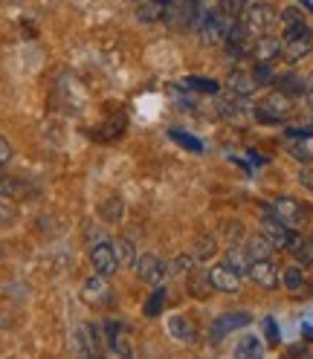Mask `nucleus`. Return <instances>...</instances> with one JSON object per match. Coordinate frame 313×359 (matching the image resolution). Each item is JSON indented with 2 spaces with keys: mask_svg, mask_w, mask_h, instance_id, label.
Returning a JSON list of instances; mask_svg holds the SVG:
<instances>
[{
  "mask_svg": "<svg viewBox=\"0 0 313 359\" xmlns=\"http://www.w3.org/2000/svg\"><path fill=\"white\" fill-rule=\"evenodd\" d=\"M163 20H166L168 29L197 32L200 20H204V6H200V0H168L166 12H163Z\"/></svg>",
  "mask_w": 313,
  "mask_h": 359,
  "instance_id": "obj_1",
  "label": "nucleus"
},
{
  "mask_svg": "<svg viewBox=\"0 0 313 359\" xmlns=\"http://www.w3.org/2000/svg\"><path fill=\"white\" fill-rule=\"evenodd\" d=\"M290 114H293V99H290L287 93H281V90H276V93L267 96L258 107H253V116L264 125H279L284 122Z\"/></svg>",
  "mask_w": 313,
  "mask_h": 359,
  "instance_id": "obj_2",
  "label": "nucleus"
},
{
  "mask_svg": "<svg viewBox=\"0 0 313 359\" xmlns=\"http://www.w3.org/2000/svg\"><path fill=\"white\" fill-rule=\"evenodd\" d=\"M241 24L247 27L253 38L267 35L276 27V9L270 4H247V9L241 12Z\"/></svg>",
  "mask_w": 313,
  "mask_h": 359,
  "instance_id": "obj_3",
  "label": "nucleus"
},
{
  "mask_svg": "<svg viewBox=\"0 0 313 359\" xmlns=\"http://www.w3.org/2000/svg\"><path fill=\"white\" fill-rule=\"evenodd\" d=\"M307 215H310V212L299 203V200H293V197H276V200H273V217H279L284 226H290V229L305 226Z\"/></svg>",
  "mask_w": 313,
  "mask_h": 359,
  "instance_id": "obj_4",
  "label": "nucleus"
},
{
  "mask_svg": "<svg viewBox=\"0 0 313 359\" xmlns=\"http://www.w3.org/2000/svg\"><path fill=\"white\" fill-rule=\"evenodd\" d=\"M227 29L229 24L223 20V15L218 9H204V20H200V27H197V35L204 43H223V38H227Z\"/></svg>",
  "mask_w": 313,
  "mask_h": 359,
  "instance_id": "obj_5",
  "label": "nucleus"
},
{
  "mask_svg": "<svg viewBox=\"0 0 313 359\" xmlns=\"http://www.w3.org/2000/svg\"><path fill=\"white\" fill-rule=\"evenodd\" d=\"M91 266H93L96 276H105V278L114 276L119 269V258L114 252V243H96L91 250Z\"/></svg>",
  "mask_w": 313,
  "mask_h": 359,
  "instance_id": "obj_6",
  "label": "nucleus"
},
{
  "mask_svg": "<svg viewBox=\"0 0 313 359\" xmlns=\"http://www.w3.org/2000/svg\"><path fill=\"white\" fill-rule=\"evenodd\" d=\"M253 322V316L247 310H227L223 316H218L215 322H212V339L215 342H220V336H227V333H235V330H241V327H247Z\"/></svg>",
  "mask_w": 313,
  "mask_h": 359,
  "instance_id": "obj_7",
  "label": "nucleus"
},
{
  "mask_svg": "<svg viewBox=\"0 0 313 359\" xmlns=\"http://www.w3.org/2000/svg\"><path fill=\"white\" fill-rule=\"evenodd\" d=\"M133 269H137V276L145 281V284H151V287H156L163 281V276H166V261L160 258V255H140L137 261H133Z\"/></svg>",
  "mask_w": 313,
  "mask_h": 359,
  "instance_id": "obj_8",
  "label": "nucleus"
},
{
  "mask_svg": "<svg viewBox=\"0 0 313 359\" xmlns=\"http://www.w3.org/2000/svg\"><path fill=\"white\" fill-rule=\"evenodd\" d=\"M247 276H250V278H253L258 287H264V290H273V287H279V281H281V273H279V266L273 264V258L250 261Z\"/></svg>",
  "mask_w": 313,
  "mask_h": 359,
  "instance_id": "obj_9",
  "label": "nucleus"
},
{
  "mask_svg": "<svg viewBox=\"0 0 313 359\" xmlns=\"http://www.w3.org/2000/svg\"><path fill=\"white\" fill-rule=\"evenodd\" d=\"M209 281H212V290L218 293H227V296H235L241 293V276L235 269H229L227 264H218L209 269Z\"/></svg>",
  "mask_w": 313,
  "mask_h": 359,
  "instance_id": "obj_10",
  "label": "nucleus"
},
{
  "mask_svg": "<svg viewBox=\"0 0 313 359\" xmlns=\"http://www.w3.org/2000/svg\"><path fill=\"white\" fill-rule=\"evenodd\" d=\"M310 53H313V32H310V29L302 32V35H296V38H287L284 47H281V55H284L290 64L307 58Z\"/></svg>",
  "mask_w": 313,
  "mask_h": 359,
  "instance_id": "obj_11",
  "label": "nucleus"
},
{
  "mask_svg": "<svg viewBox=\"0 0 313 359\" xmlns=\"http://www.w3.org/2000/svg\"><path fill=\"white\" fill-rule=\"evenodd\" d=\"M276 20H279V27H281V41L296 38V35H302V32L310 29V27L305 24V18H302V12H299L296 6H290V9H284L281 15H276Z\"/></svg>",
  "mask_w": 313,
  "mask_h": 359,
  "instance_id": "obj_12",
  "label": "nucleus"
},
{
  "mask_svg": "<svg viewBox=\"0 0 313 359\" xmlns=\"http://www.w3.org/2000/svg\"><path fill=\"white\" fill-rule=\"evenodd\" d=\"M96 330L99 327H93V325H79L76 327V348H79V353L96 356L102 351V333H96Z\"/></svg>",
  "mask_w": 313,
  "mask_h": 359,
  "instance_id": "obj_13",
  "label": "nucleus"
},
{
  "mask_svg": "<svg viewBox=\"0 0 313 359\" xmlns=\"http://www.w3.org/2000/svg\"><path fill=\"white\" fill-rule=\"evenodd\" d=\"M281 47H284V41H281V38H273L270 32H267V35H258V38H255V43L250 47V53L255 55V61H273V58L281 55Z\"/></svg>",
  "mask_w": 313,
  "mask_h": 359,
  "instance_id": "obj_14",
  "label": "nucleus"
},
{
  "mask_svg": "<svg viewBox=\"0 0 313 359\" xmlns=\"http://www.w3.org/2000/svg\"><path fill=\"white\" fill-rule=\"evenodd\" d=\"M290 137H293V142H290V156H296L299 163H310L313 160V133L307 130H287Z\"/></svg>",
  "mask_w": 313,
  "mask_h": 359,
  "instance_id": "obj_15",
  "label": "nucleus"
},
{
  "mask_svg": "<svg viewBox=\"0 0 313 359\" xmlns=\"http://www.w3.org/2000/svg\"><path fill=\"white\" fill-rule=\"evenodd\" d=\"M81 296H84V302H91V304H105V302H110V290H107V284H105V276L87 278L84 287H81Z\"/></svg>",
  "mask_w": 313,
  "mask_h": 359,
  "instance_id": "obj_16",
  "label": "nucleus"
},
{
  "mask_svg": "<svg viewBox=\"0 0 313 359\" xmlns=\"http://www.w3.org/2000/svg\"><path fill=\"white\" fill-rule=\"evenodd\" d=\"M227 87L232 90L235 96H241V99L253 96L255 90H258V84H255L253 73H244V70H232V73H229V79H227Z\"/></svg>",
  "mask_w": 313,
  "mask_h": 359,
  "instance_id": "obj_17",
  "label": "nucleus"
},
{
  "mask_svg": "<svg viewBox=\"0 0 313 359\" xmlns=\"http://www.w3.org/2000/svg\"><path fill=\"white\" fill-rule=\"evenodd\" d=\"M105 336H107V348L114 351V353H119V356H128L131 353V345H128V336H125V327L119 325V322H114L110 319L107 325H105Z\"/></svg>",
  "mask_w": 313,
  "mask_h": 359,
  "instance_id": "obj_18",
  "label": "nucleus"
},
{
  "mask_svg": "<svg viewBox=\"0 0 313 359\" xmlns=\"http://www.w3.org/2000/svg\"><path fill=\"white\" fill-rule=\"evenodd\" d=\"M244 250H247L250 261H261V258H273L276 246L270 243V238H267V235L261 232V235H253V238H247V243H244Z\"/></svg>",
  "mask_w": 313,
  "mask_h": 359,
  "instance_id": "obj_19",
  "label": "nucleus"
},
{
  "mask_svg": "<svg viewBox=\"0 0 313 359\" xmlns=\"http://www.w3.org/2000/svg\"><path fill=\"white\" fill-rule=\"evenodd\" d=\"M209 293H212L209 273H206V269L192 266V269H189V296H194V299H206Z\"/></svg>",
  "mask_w": 313,
  "mask_h": 359,
  "instance_id": "obj_20",
  "label": "nucleus"
},
{
  "mask_svg": "<svg viewBox=\"0 0 313 359\" xmlns=\"http://www.w3.org/2000/svg\"><path fill=\"white\" fill-rule=\"evenodd\" d=\"M276 84H279L281 93H287L290 99H296V96H305V93H307V79H302V76H296V73H284V76H279Z\"/></svg>",
  "mask_w": 313,
  "mask_h": 359,
  "instance_id": "obj_21",
  "label": "nucleus"
},
{
  "mask_svg": "<svg viewBox=\"0 0 313 359\" xmlns=\"http://www.w3.org/2000/svg\"><path fill=\"white\" fill-rule=\"evenodd\" d=\"M223 264H227L229 269H235L238 276H247V269H250V255L244 246H229L227 255H223Z\"/></svg>",
  "mask_w": 313,
  "mask_h": 359,
  "instance_id": "obj_22",
  "label": "nucleus"
},
{
  "mask_svg": "<svg viewBox=\"0 0 313 359\" xmlns=\"http://www.w3.org/2000/svg\"><path fill=\"white\" fill-rule=\"evenodd\" d=\"M122 215H125V206H122L119 197H107V200H102V203H99V217L105 223H119Z\"/></svg>",
  "mask_w": 313,
  "mask_h": 359,
  "instance_id": "obj_23",
  "label": "nucleus"
},
{
  "mask_svg": "<svg viewBox=\"0 0 313 359\" xmlns=\"http://www.w3.org/2000/svg\"><path fill=\"white\" fill-rule=\"evenodd\" d=\"M168 333L174 336V339H180V342H194V325L186 316H174L168 322Z\"/></svg>",
  "mask_w": 313,
  "mask_h": 359,
  "instance_id": "obj_24",
  "label": "nucleus"
},
{
  "mask_svg": "<svg viewBox=\"0 0 313 359\" xmlns=\"http://www.w3.org/2000/svg\"><path fill=\"white\" fill-rule=\"evenodd\" d=\"M215 252H218V241H215L212 235H204V238H197V241H194L192 258H194V261H200V264H204V261H209V258H212Z\"/></svg>",
  "mask_w": 313,
  "mask_h": 359,
  "instance_id": "obj_25",
  "label": "nucleus"
},
{
  "mask_svg": "<svg viewBox=\"0 0 313 359\" xmlns=\"http://www.w3.org/2000/svg\"><path fill=\"white\" fill-rule=\"evenodd\" d=\"M168 137H171L177 145H183L186 151H192V154H204V151H206V148H204V142H200L197 137H192V133H186V130H177V128H174V130L168 133Z\"/></svg>",
  "mask_w": 313,
  "mask_h": 359,
  "instance_id": "obj_26",
  "label": "nucleus"
},
{
  "mask_svg": "<svg viewBox=\"0 0 313 359\" xmlns=\"http://www.w3.org/2000/svg\"><path fill=\"white\" fill-rule=\"evenodd\" d=\"M163 304H166V290H163L160 284H156V293L145 302V316H148V319L160 316V313H163Z\"/></svg>",
  "mask_w": 313,
  "mask_h": 359,
  "instance_id": "obj_27",
  "label": "nucleus"
},
{
  "mask_svg": "<svg viewBox=\"0 0 313 359\" xmlns=\"http://www.w3.org/2000/svg\"><path fill=\"white\" fill-rule=\"evenodd\" d=\"M253 79H255V84H258V87H264V84H270V81H276V73H273V64H270V61H258V64L253 67Z\"/></svg>",
  "mask_w": 313,
  "mask_h": 359,
  "instance_id": "obj_28",
  "label": "nucleus"
},
{
  "mask_svg": "<svg viewBox=\"0 0 313 359\" xmlns=\"http://www.w3.org/2000/svg\"><path fill=\"white\" fill-rule=\"evenodd\" d=\"M281 284L287 290H302L305 287V273H302L299 266H287L284 273H281Z\"/></svg>",
  "mask_w": 313,
  "mask_h": 359,
  "instance_id": "obj_29",
  "label": "nucleus"
},
{
  "mask_svg": "<svg viewBox=\"0 0 313 359\" xmlns=\"http://www.w3.org/2000/svg\"><path fill=\"white\" fill-rule=\"evenodd\" d=\"M244 9H247V0H218V12L223 18H241Z\"/></svg>",
  "mask_w": 313,
  "mask_h": 359,
  "instance_id": "obj_30",
  "label": "nucleus"
},
{
  "mask_svg": "<svg viewBox=\"0 0 313 359\" xmlns=\"http://www.w3.org/2000/svg\"><path fill=\"white\" fill-rule=\"evenodd\" d=\"M166 12L163 4H156V0H145L142 9H140V20H145V24H151V20H160Z\"/></svg>",
  "mask_w": 313,
  "mask_h": 359,
  "instance_id": "obj_31",
  "label": "nucleus"
},
{
  "mask_svg": "<svg viewBox=\"0 0 313 359\" xmlns=\"http://www.w3.org/2000/svg\"><path fill=\"white\" fill-rule=\"evenodd\" d=\"M122 130H125V116H116V119L105 122V128H99L96 137H99V140H114V137H119Z\"/></svg>",
  "mask_w": 313,
  "mask_h": 359,
  "instance_id": "obj_32",
  "label": "nucleus"
},
{
  "mask_svg": "<svg viewBox=\"0 0 313 359\" xmlns=\"http://www.w3.org/2000/svg\"><path fill=\"white\" fill-rule=\"evenodd\" d=\"M114 252H116V258H119V264H133V261H137V255H133V246H131V241H116L114 243Z\"/></svg>",
  "mask_w": 313,
  "mask_h": 359,
  "instance_id": "obj_33",
  "label": "nucleus"
},
{
  "mask_svg": "<svg viewBox=\"0 0 313 359\" xmlns=\"http://www.w3.org/2000/svg\"><path fill=\"white\" fill-rule=\"evenodd\" d=\"M238 356H244V353H247V356H261V342L255 339V336H244V339L238 342V351H235Z\"/></svg>",
  "mask_w": 313,
  "mask_h": 359,
  "instance_id": "obj_34",
  "label": "nucleus"
},
{
  "mask_svg": "<svg viewBox=\"0 0 313 359\" xmlns=\"http://www.w3.org/2000/svg\"><path fill=\"white\" fill-rule=\"evenodd\" d=\"M24 191V183H18L15 177H0V194L4 197H20Z\"/></svg>",
  "mask_w": 313,
  "mask_h": 359,
  "instance_id": "obj_35",
  "label": "nucleus"
},
{
  "mask_svg": "<svg viewBox=\"0 0 313 359\" xmlns=\"http://www.w3.org/2000/svg\"><path fill=\"white\" fill-rule=\"evenodd\" d=\"M186 84H189V87H194V90H204V93H218V81L204 79V76H189V79H186Z\"/></svg>",
  "mask_w": 313,
  "mask_h": 359,
  "instance_id": "obj_36",
  "label": "nucleus"
},
{
  "mask_svg": "<svg viewBox=\"0 0 313 359\" xmlns=\"http://www.w3.org/2000/svg\"><path fill=\"white\" fill-rule=\"evenodd\" d=\"M192 266H194V258H192V255H180V258L171 261V273H174V276H186Z\"/></svg>",
  "mask_w": 313,
  "mask_h": 359,
  "instance_id": "obj_37",
  "label": "nucleus"
},
{
  "mask_svg": "<svg viewBox=\"0 0 313 359\" xmlns=\"http://www.w3.org/2000/svg\"><path fill=\"white\" fill-rule=\"evenodd\" d=\"M264 333H267V342H270V345H279L281 342V333H279L276 319H264Z\"/></svg>",
  "mask_w": 313,
  "mask_h": 359,
  "instance_id": "obj_38",
  "label": "nucleus"
},
{
  "mask_svg": "<svg viewBox=\"0 0 313 359\" xmlns=\"http://www.w3.org/2000/svg\"><path fill=\"white\" fill-rule=\"evenodd\" d=\"M15 217H18V209H15V206L0 203V226H12Z\"/></svg>",
  "mask_w": 313,
  "mask_h": 359,
  "instance_id": "obj_39",
  "label": "nucleus"
},
{
  "mask_svg": "<svg viewBox=\"0 0 313 359\" xmlns=\"http://www.w3.org/2000/svg\"><path fill=\"white\" fill-rule=\"evenodd\" d=\"M9 160H12V145H9L4 137H0V168H4Z\"/></svg>",
  "mask_w": 313,
  "mask_h": 359,
  "instance_id": "obj_40",
  "label": "nucleus"
},
{
  "mask_svg": "<svg viewBox=\"0 0 313 359\" xmlns=\"http://www.w3.org/2000/svg\"><path fill=\"white\" fill-rule=\"evenodd\" d=\"M299 180H302V186H305V189H310V191H313V171H302V174H299Z\"/></svg>",
  "mask_w": 313,
  "mask_h": 359,
  "instance_id": "obj_41",
  "label": "nucleus"
},
{
  "mask_svg": "<svg viewBox=\"0 0 313 359\" xmlns=\"http://www.w3.org/2000/svg\"><path fill=\"white\" fill-rule=\"evenodd\" d=\"M307 114H310V119H313V90H307Z\"/></svg>",
  "mask_w": 313,
  "mask_h": 359,
  "instance_id": "obj_42",
  "label": "nucleus"
},
{
  "mask_svg": "<svg viewBox=\"0 0 313 359\" xmlns=\"http://www.w3.org/2000/svg\"><path fill=\"white\" fill-rule=\"evenodd\" d=\"M200 6L204 9H218V0H200Z\"/></svg>",
  "mask_w": 313,
  "mask_h": 359,
  "instance_id": "obj_43",
  "label": "nucleus"
},
{
  "mask_svg": "<svg viewBox=\"0 0 313 359\" xmlns=\"http://www.w3.org/2000/svg\"><path fill=\"white\" fill-rule=\"evenodd\" d=\"M302 333H305V339H310V342H313V327H310V325H305V327H302Z\"/></svg>",
  "mask_w": 313,
  "mask_h": 359,
  "instance_id": "obj_44",
  "label": "nucleus"
},
{
  "mask_svg": "<svg viewBox=\"0 0 313 359\" xmlns=\"http://www.w3.org/2000/svg\"><path fill=\"white\" fill-rule=\"evenodd\" d=\"M307 90H313V76H310V79H307Z\"/></svg>",
  "mask_w": 313,
  "mask_h": 359,
  "instance_id": "obj_45",
  "label": "nucleus"
},
{
  "mask_svg": "<svg viewBox=\"0 0 313 359\" xmlns=\"http://www.w3.org/2000/svg\"><path fill=\"white\" fill-rule=\"evenodd\" d=\"M137 4H145V0H137Z\"/></svg>",
  "mask_w": 313,
  "mask_h": 359,
  "instance_id": "obj_46",
  "label": "nucleus"
}]
</instances>
